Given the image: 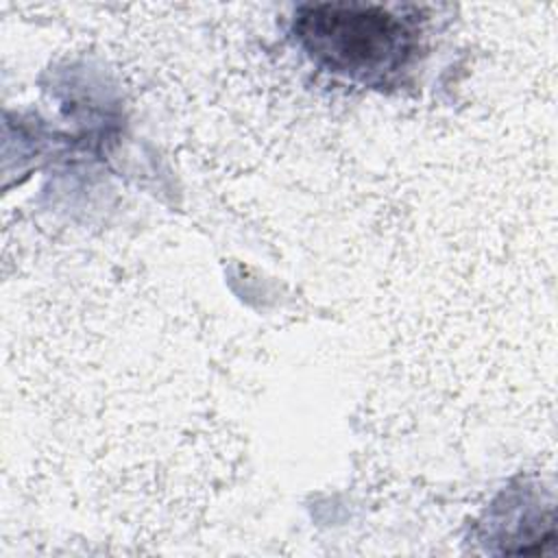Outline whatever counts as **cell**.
Masks as SVG:
<instances>
[{"mask_svg": "<svg viewBox=\"0 0 558 558\" xmlns=\"http://www.w3.org/2000/svg\"><path fill=\"white\" fill-rule=\"evenodd\" d=\"M294 35L318 70L364 87L392 83L418 52L416 22L375 4H307Z\"/></svg>", "mask_w": 558, "mask_h": 558, "instance_id": "cell-1", "label": "cell"}]
</instances>
